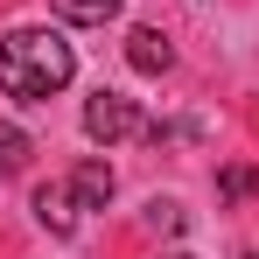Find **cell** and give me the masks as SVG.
Listing matches in <instances>:
<instances>
[{"mask_svg":"<svg viewBox=\"0 0 259 259\" xmlns=\"http://www.w3.org/2000/svg\"><path fill=\"white\" fill-rule=\"evenodd\" d=\"M77 77V56L56 28H7L0 35V91L21 105H49L56 91Z\"/></svg>","mask_w":259,"mask_h":259,"instance_id":"1","label":"cell"},{"mask_svg":"<svg viewBox=\"0 0 259 259\" xmlns=\"http://www.w3.org/2000/svg\"><path fill=\"white\" fill-rule=\"evenodd\" d=\"M84 133L98 140V147L133 140V133H140V105H133L126 91H91V98H84Z\"/></svg>","mask_w":259,"mask_h":259,"instance_id":"2","label":"cell"},{"mask_svg":"<svg viewBox=\"0 0 259 259\" xmlns=\"http://www.w3.org/2000/svg\"><path fill=\"white\" fill-rule=\"evenodd\" d=\"M28 210H35V224L56 231V238H70V231H77V196H70V182H42Z\"/></svg>","mask_w":259,"mask_h":259,"instance_id":"3","label":"cell"},{"mask_svg":"<svg viewBox=\"0 0 259 259\" xmlns=\"http://www.w3.org/2000/svg\"><path fill=\"white\" fill-rule=\"evenodd\" d=\"M126 63L140 70V77H161V70L175 63V42L161 35V28H133L126 35Z\"/></svg>","mask_w":259,"mask_h":259,"instance_id":"4","label":"cell"},{"mask_svg":"<svg viewBox=\"0 0 259 259\" xmlns=\"http://www.w3.org/2000/svg\"><path fill=\"white\" fill-rule=\"evenodd\" d=\"M70 196H77V210H105V203H112V168H105V161H77Z\"/></svg>","mask_w":259,"mask_h":259,"instance_id":"5","label":"cell"},{"mask_svg":"<svg viewBox=\"0 0 259 259\" xmlns=\"http://www.w3.org/2000/svg\"><path fill=\"white\" fill-rule=\"evenodd\" d=\"M49 7H56L70 28H105V21H119L126 0H49Z\"/></svg>","mask_w":259,"mask_h":259,"instance_id":"6","label":"cell"},{"mask_svg":"<svg viewBox=\"0 0 259 259\" xmlns=\"http://www.w3.org/2000/svg\"><path fill=\"white\" fill-rule=\"evenodd\" d=\"M28 154H35V140H28V133L14 126V119H0V182L28 168Z\"/></svg>","mask_w":259,"mask_h":259,"instance_id":"7","label":"cell"},{"mask_svg":"<svg viewBox=\"0 0 259 259\" xmlns=\"http://www.w3.org/2000/svg\"><path fill=\"white\" fill-rule=\"evenodd\" d=\"M217 189H224V196H252V189H259V168H224Z\"/></svg>","mask_w":259,"mask_h":259,"instance_id":"8","label":"cell"},{"mask_svg":"<svg viewBox=\"0 0 259 259\" xmlns=\"http://www.w3.org/2000/svg\"><path fill=\"white\" fill-rule=\"evenodd\" d=\"M147 224H154V231H182V203L154 196V203H147Z\"/></svg>","mask_w":259,"mask_h":259,"instance_id":"9","label":"cell"},{"mask_svg":"<svg viewBox=\"0 0 259 259\" xmlns=\"http://www.w3.org/2000/svg\"><path fill=\"white\" fill-rule=\"evenodd\" d=\"M168 259H196V252H168Z\"/></svg>","mask_w":259,"mask_h":259,"instance_id":"10","label":"cell"},{"mask_svg":"<svg viewBox=\"0 0 259 259\" xmlns=\"http://www.w3.org/2000/svg\"><path fill=\"white\" fill-rule=\"evenodd\" d=\"M252 259H259V252H252Z\"/></svg>","mask_w":259,"mask_h":259,"instance_id":"11","label":"cell"}]
</instances>
